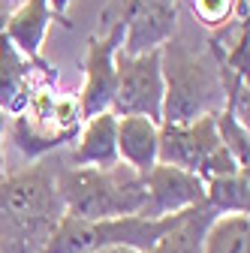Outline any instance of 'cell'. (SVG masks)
Returning <instances> with one entry per match:
<instances>
[{
	"label": "cell",
	"mask_w": 250,
	"mask_h": 253,
	"mask_svg": "<svg viewBox=\"0 0 250 253\" xmlns=\"http://www.w3.org/2000/svg\"><path fill=\"white\" fill-rule=\"evenodd\" d=\"M54 166L57 160H40L21 172L0 175V253H42L64 220Z\"/></svg>",
	"instance_id": "obj_1"
},
{
	"label": "cell",
	"mask_w": 250,
	"mask_h": 253,
	"mask_svg": "<svg viewBox=\"0 0 250 253\" xmlns=\"http://www.w3.org/2000/svg\"><path fill=\"white\" fill-rule=\"evenodd\" d=\"M54 190L64 217L76 220H115L139 217L145 205V178L130 166H67L57 160Z\"/></svg>",
	"instance_id": "obj_2"
},
{
	"label": "cell",
	"mask_w": 250,
	"mask_h": 253,
	"mask_svg": "<svg viewBox=\"0 0 250 253\" xmlns=\"http://www.w3.org/2000/svg\"><path fill=\"white\" fill-rule=\"evenodd\" d=\"M160 51H163V87H166L160 124H187L223 109V84L217 57L193 51L175 37Z\"/></svg>",
	"instance_id": "obj_3"
},
{
	"label": "cell",
	"mask_w": 250,
	"mask_h": 253,
	"mask_svg": "<svg viewBox=\"0 0 250 253\" xmlns=\"http://www.w3.org/2000/svg\"><path fill=\"white\" fill-rule=\"evenodd\" d=\"M82 124H84V115H82L79 97L60 93L54 84H48V87H40L12 115L9 139L24 157L42 160V157L73 145L82 133Z\"/></svg>",
	"instance_id": "obj_4"
},
{
	"label": "cell",
	"mask_w": 250,
	"mask_h": 253,
	"mask_svg": "<svg viewBox=\"0 0 250 253\" xmlns=\"http://www.w3.org/2000/svg\"><path fill=\"white\" fill-rule=\"evenodd\" d=\"M184 214V211H181ZM181 214L163 220H145V217H115V220H76L64 217L51 232L42 253H97L109 247H133L148 253L157 238L178 223Z\"/></svg>",
	"instance_id": "obj_5"
},
{
	"label": "cell",
	"mask_w": 250,
	"mask_h": 253,
	"mask_svg": "<svg viewBox=\"0 0 250 253\" xmlns=\"http://www.w3.org/2000/svg\"><path fill=\"white\" fill-rule=\"evenodd\" d=\"M115 100L112 115L127 118L139 115L154 124L163 121V51H145V54H124L115 57Z\"/></svg>",
	"instance_id": "obj_6"
},
{
	"label": "cell",
	"mask_w": 250,
	"mask_h": 253,
	"mask_svg": "<svg viewBox=\"0 0 250 253\" xmlns=\"http://www.w3.org/2000/svg\"><path fill=\"white\" fill-rule=\"evenodd\" d=\"M214 115H202L187 124H160V145H157V163L178 166L199 175L208 160L220 151Z\"/></svg>",
	"instance_id": "obj_7"
},
{
	"label": "cell",
	"mask_w": 250,
	"mask_h": 253,
	"mask_svg": "<svg viewBox=\"0 0 250 253\" xmlns=\"http://www.w3.org/2000/svg\"><path fill=\"white\" fill-rule=\"evenodd\" d=\"M124 45V18H118L106 37H90L87 40V54H84V84L79 93V106L84 121L109 112L115 100V57Z\"/></svg>",
	"instance_id": "obj_8"
},
{
	"label": "cell",
	"mask_w": 250,
	"mask_h": 253,
	"mask_svg": "<svg viewBox=\"0 0 250 253\" xmlns=\"http://www.w3.org/2000/svg\"><path fill=\"white\" fill-rule=\"evenodd\" d=\"M145 178V205L142 214L145 220H163L181 211H190L202 205L205 199V184L199 175L178 169V166H163L157 163Z\"/></svg>",
	"instance_id": "obj_9"
},
{
	"label": "cell",
	"mask_w": 250,
	"mask_h": 253,
	"mask_svg": "<svg viewBox=\"0 0 250 253\" xmlns=\"http://www.w3.org/2000/svg\"><path fill=\"white\" fill-rule=\"evenodd\" d=\"M57 73L45 60L24 57L9 37L3 34V15H0V112L15 115L40 87L54 84Z\"/></svg>",
	"instance_id": "obj_10"
},
{
	"label": "cell",
	"mask_w": 250,
	"mask_h": 253,
	"mask_svg": "<svg viewBox=\"0 0 250 253\" xmlns=\"http://www.w3.org/2000/svg\"><path fill=\"white\" fill-rule=\"evenodd\" d=\"M124 18V54H145L163 48L178 30V0H127Z\"/></svg>",
	"instance_id": "obj_11"
},
{
	"label": "cell",
	"mask_w": 250,
	"mask_h": 253,
	"mask_svg": "<svg viewBox=\"0 0 250 253\" xmlns=\"http://www.w3.org/2000/svg\"><path fill=\"white\" fill-rule=\"evenodd\" d=\"M67 166H115L118 160V115L100 112L82 124V133L64 157Z\"/></svg>",
	"instance_id": "obj_12"
},
{
	"label": "cell",
	"mask_w": 250,
	"mask_h": 253,
	"mask_svg": "<svg viewBox=\"0 0 250 253\" xmlns=\"http://www.w3.org/2000/svg\"><path fill=\"white\" fill-rule=\"evenodd\" d=\"M54 21L51 0H24V3L3 18V34L9 42L30 60H42V42Z\"/></svg>",
	"instance_id": "obj_13"
},
{
	"label": "cell",
	"mask_w": 250,
	"mask_h": 253,
	"mask_svg": "<svg viewBox=\"0 0 250 253\" xmlns=\"http://www.w3.org/2000/svg\"><path fill=\"white\" fill-rule=\"evenodd\" d=\"M160 124L139 115L118 118V160L139 175H148L157 166Z\"/></svg>",
	"instance_id": "obj_14"
},
{
	"label": "cell",
	"mask_w": 250,
	"mask_h": 253,
	"mask_svg": "<svg viewBox=\"0 0 250 253\" xmlns=\"http://www.w3.org/2000/svg\"><path fill=\"white\" fill-rule=\"evenodd\" d=\"M214 220H217V214L205 202L190 208V211H184L178 217V223L169 226L148 253H202L205 232H208V226Z\"/></svg>",
	"instance_id": "obj_15"
},
{
	"label": "cell",
	"mask_w": 250,
	"mask_h": 253,
	"mask_svg": "<svg viewBox=\"0 0 250 253\" xmlns=\"http://www.w3.org/2000/svg\"><path fill=\"white\" fill-rule=\"evenodd\" d=\"M217 217L223 214H250V169H238L232 175H220L205 181V199Z\"/></svg>",
	"instance_id": "obj_16"
},
{
	"label": "cell",
	"mask_w": 250,
	"mask_h": 253,
	"mask_svg": "<svg viewBox=\"0 0 250 253\" xmlns=\"http://www.w3.org/2000/svg\"><path fill=\"white\" fill-rule=\"evenodd\" d=\"M202 253H250V217L223 214L205 232Z\"/></svg>",
	"instance_id": "obj_17"
},
{
	"label": "cell",
	"mask_w": 250,
	"mask_h": 253,
	"mask_svg": "<svg viewBox=\"0 0 250 253\" xmlns=\"http://www.w3.org/2000/svg\"><path fill=\"white\" fill-rule=\"evenodd\" d=\"M190 9L205 30H220L235 15H247V0H190Z\"/></svg>",
	"instance_id": "obj_18"
},
{
	"label": "cell",
	"mask_w": 250,
	"mask_h": 253,
	"mask_svg": "<svg viewBox=\"0 0 250 253\" xmlns=\"http://www.w3.org/2000/svg\"><path fill=\"white\" fill-rule=\"evenodd\" d=\"M97 253H139L133 247H109V250H97Z\"/></svg>",
	"instance_id": "obj_19"
}]
</instances>
